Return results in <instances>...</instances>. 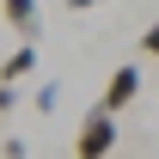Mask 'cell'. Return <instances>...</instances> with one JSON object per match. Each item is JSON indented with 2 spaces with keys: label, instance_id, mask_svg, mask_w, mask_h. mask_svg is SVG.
I'll use <instances>...</instances> for the list:
<instances>
[{
  "label": "cell",
  "instance_id": "6da1fadb",
  "mask_svg": "<svg viewBox=\"0 0 159 159\" xmlns=\"http://www.w3.org/2000/svg\"><path fill=\"white\" fill-rule=\"evenodd\" d=\"M110 147H116V116L92 110V116L80 122V135H74V159H104Z\"/></svg>",
  "mask_w": 159,
  "mask_h": 159
},
{
  "label": "cell",
  "instance_id": "7a4b0ae2",
  "mask_svg": "<svg viewBox=\"0 0 159 159\" xmlns=\"http://www.w3.org/2000/svg\"><path fill=\"white\" fill-rule=\"evenodd\" d=\"M141 98V67L135 61H129V67H116V74H110V86H104V116H116V110H129V104Z\"/></svg>",
  "mask_w": 159,
  "mask_h": 159
},
{
  "label": "cell",
  "instance_id": "3957f363",
  "mask_svg": "<svg viewBox=\"0 0 159 159\" xmlns=\"http://www.w3.org/2000/svg\"><path fill=\"white\" fill-rule=\"evenodd\" d=\"M0 19L12 25L25 43H37L43 37V19H37V0H0Z\"/></svg>",
  "mask_w": 159,
  "mask_h": 159
},
{
  "label": "cell",
  "instance_id": "277c9868",
  "mask_svg": "<svg viewBox=\"0 0 159 159\" xmlns=\"http://www.w3.org/2000/svg\"><path fill=\"white\" fill-rule=\"evenodd\" d=\"M37 74V43H19L12 55L0 61V86H19V80H31Z\"/></svg>",
  "mask_w": 159,
  "mask_h": 159
},
{
  "label": "cell",
  "instance_id": "5b68a950",
  "mask_svg": "<svg viewBox=\"0 0 159 159\" xmlns=\"http://www.w3.org/2000/svg\"><path fill=\"white\" fill-rule=\"evenodd\" d=\"M0 159H25V141H19V135H6V141H0Z\"/></svg>",
  "mask_w": 159,
  "mask_h": 159
},
{
  "label": "cell",
  "instance_id": "8992f818",
  "mask_svg": "<svg viewBox=\"0 0 159 159\" xmlns=\"http://www.w3.org/2000/svg\"><path fill=\"white\" fill-rule=\"evenodd\" d=\"M12 104H19V92H12V86H0V116H6Z\"/></svg>",
  "mask_w": 159,
  "mask_h": 159
},
{
  "label": "cell",
  "instance_id": "52a82bcc",
  "mask_svg": "<svg viewBox=\"0 0 159 159\" xmlns=\"http://www.w3.org/2000/svg\"><path fill=\"white\" fill-rule=\"evenodd\" d=\"M92 6H104V0H67V12H92Z\"/></svg>",
  "mask_w": 159,
  "mask_h": 159
}]
</instances>
